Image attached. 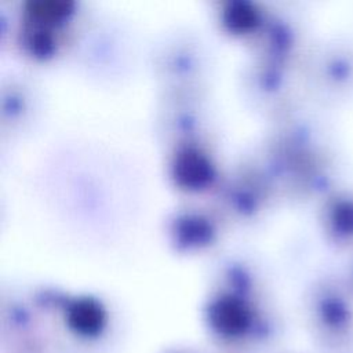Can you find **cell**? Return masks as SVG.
Wrapping results in <instances>:
<instances>
[{
  "label": "cell",
  "instance_id": "obj_1",
  "mask_svg": "<svg viewBox=\"0 0 353 353\" xmlns=\"http://www.w3.org/2000/svg\"><path fill=\"white\" fill-rule=\"evenodd\" d=\"M307 328L323 353H353V305L343 295L319 296L310 306Z\"/></svg>",
  "mask_w": 353,
  "mask_h": 353
},
{
  "label": "cell",
  "instance_id": "obj_2",
  "mask_svg": "<svg viewBox=\"0 0 353 353\" xmlns=\"http://www.w3.org/2000/svg\"><path fill=\"white\" fill-rule=\"evenodd\" d=\"M65 327L79 341L87 343L98 341L106 330V319L102 312L95 307H74L65 316Z\"/></svg>",
  "mask_w": 353,
  "mask_h": 353
},
{
  "label": "cell",
  "instance_id": "obj_3",
  "mask_svg": "<svg viewBox=\"0 0 353 353\" xmlns=\"http://www.w3.org/2000/svg\"><path fill=\"white\" fill-rule=\"evenodd\" d=\"M167 353H188V352H183V350H172V352H167Z\"/></svg>",
  "mask_w": 353,
  "mask_h": 353
}]
</instances>
